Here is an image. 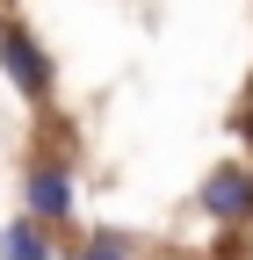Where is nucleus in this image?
<instances>
[{
	"label": "nucleus",
	"mask_w": 253,
	"mask_h": 260,
	"mask_svg": "<svg viewBox=\"0 0 253 260\" xmlns=\"http://www.w3.org/2000/svg\"><path fill=\"white\" fill-rule=\"evenodd\" d=\"M0 73H8V87L22 94L29 109H51V94H58L51 51L37 44V29H29V22H15V15H0Z\"/></svg>",
	"instance_id": "f257e3e1"
},
{
	"label": "nucleus",
	"mask_w": 253,
	"mask_h": 260,
	"mask_svg": "<svg viewBox=\"0 0 253 260\" xmlns=\"http://www.w3.org/2000/svg\"><path fill=\"white\" fill-rule=\"evenodd\" d=\"M73 210H80V188H73V167L58 152H44V159H29L22 167V217H37L44 232H58V224H73Z\"/></svg>",
	"instance_id": "f03ea898"
},
{
	"label": "nucleus",
	"mask_w": 253,
	"mask_h": 260,
	"mask_svg": "<svg viewBox=\"0 0 253 260\" xmlns=\"http://www.w3.org/2000/svg\"><path fill=\"white\" fill-rule=\"evenodd\" d=\"M196 203H203V217H217V224H225V232H246V224H253V167H246V159H225V167H210Z\"/></svg>",
	"instance_id": "7ed1b4c3"
},
{
	"label": "nucleus",
	"mask_w": 253,
	"mask_h": 260,
	"mask_svg": "<svg viewBox=\"0 0 253 260\" xmlns=\"http://www.w3.org/2000/svg\"><path fill=\"white\" fill-rule=\"evenodd\" d=\"M0 260H58V246L37 217H8L0 224Z\"/></svg>",
	"instance_id": "20e7f679"
},
{
	"label": "nucleus",
	"mask_w": 253,
	"mask_h": 260,
	"mask_svg": "<svg viewBox=\"0 0 253 260\" xmlns=\"http://www.w3.org/2000/svg\"><path fill=\"white\" fill-rule=\"evenodd\" d=\"M73 260H145V253H138L131 232H109V224H102V232H87V239H80Z\"/></svg>",
	"instance_id": "39448f33"
},
{
	"label": "nucleus",
	"mask_w": 253,
	"mask_h": 260,
	"mask_svg": "<svg viewBox=\"0 0 253 260\" xmlns=\"http://www.w3.org/2000/svg\"><path fill=\"white\" fill-rule=\"evenodd\" d=\"M239 138H246V152H253V102L239 109Z\"/></svg>",
	"instance_id": "423d86ee"
},
{
	"label": "nucleus",
	"mask_w": 253,
	"mask_h": 260,
	"mask_svg": "<svg viewBox=\"0 0 253 260\" xmlns=\"http://www.w3.org/2000/svg\"><path fill=\"white\" fill-rule=\"evenodd\" d=\"M145 260H203V253H145Z\"/></svg>",
	"instance_id": "0eeeda50"
}]
</instances>
